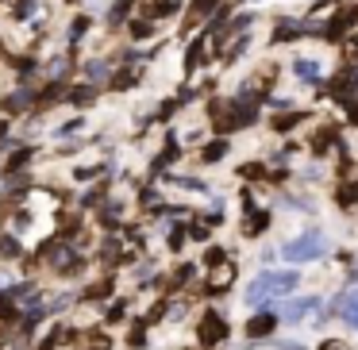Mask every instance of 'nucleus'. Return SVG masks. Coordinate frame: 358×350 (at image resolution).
I'll list each match as a JSON object with an SVG mask.
<instances>
[{
    "mask_svg": "<svg viewBox=\"0 0 358 350\" xmlns=\"http://www.w3.org/2000/svg\"><path fill=\"white\" fill-rule=\"evenodd\" d=\"M281 254H285V262H293V265L316 262V258L327 254V239L320 231H304V235H296V239H289L285 247H281Z\"/></svg>",
    "mask_w": 358,
    "mask_h": 350,
    "instance_id": "nucleus-1",
    "label": "nucleus"
},
{
    "mask_svg": "<svg viewBox=\"0 0 358 350\" xmlns=\"http://www.w3.org/2000/svg\"><path fill=\"white\" fill-rule=\"evenodd\" d=\"M296 273H262V277H255V285L247 289V300L250 304H262L270 300V296H285V293H296Z\"/></svg>",
    "mask_w": 358,
    "mask_h": 350,
    "instance_id": "nucleus-2",
    "label": "nucleus"
},
{
    "mask_svg": "<svg viewBox=\"0 0 358 350\" xmlns=\"http://www.w3.org/2000/svg\"><path fill=\"white\" fill-rule=\"evenodd\" d=\"M227 339V323L216 316V312H204V319H201V342L204 347H216V342H224Z\"/></svg>",
    "mask_w": 358,
    "mask_h": 350,
    "instance_id": "nucleus-3",
    "label": "nucleus"
},
{
    "mask_svg": "<svg viewBox=\"0 0 358 350\" xmlns=\"http://www.w3.org/2000/svg\"><path fill=\"white\" fill-rule=\"evenodd\" d=\"M316 296H301V300H293V304H285V312H281V319L285 323H301L304 316H308V308H316Z\"/></svg>",
    "mask_w": 358,
    "mask_h": 350,
    "instance_id": "nucleus-4",
    "label": "nucleus"
},
{
    "mask_svg": "<svg viewBox=\"0 0 358 350\" xmlns=\"http://www.w3.org/2000/svg\"><path fill=\"white\" fill-rule=\"evenodd\" d=\"M270 331H273V316H255V319L247 323V335H250V339H258V335H270Z\"/></svg>",
    "mask_w": 358,
    "mask_h": 350,
    "instance_id": "nucleus-5",
    "label": "nucleus"
},
{
    "mask_svg": "<svg viewBox=\"0 0 358 350\" xmlns=\"http://www.w3.org/2000/svg\"><path fill=\"white\" fill-rule=\"evenodd\" d=\"M343 319L358 331V289H355V293H347V300H343Z\"/></svg>",
    "mask_w": 358,
    "mask_h": 350,
    "instance_id": "nucleus-6",
    "label": "nucleus"
},
{
    "mask_svg": "<svg viewBox=\"0 0 358 350\" xmlns=\"http://www.w3.org/2000/svg\"><path fill=\"white\" fill-rule=\"evenodd\" d=\"M293 70H296V78H304V81H316V78H320L316 62H308V58H301V62H296Z\"/></svg>",
    "mask_w": 358,
    "mask_h": 350,
    "instance_id": "nucleus-7",
    "label": "nucleus"
},
{
    "mask_svg": "<svg viewBox=\"0 0 358 350\" xmlns=\"http://www.w3.org/2000/svg\"><path fill=\"white\" fill-rule=\"evenodd\" d=\"M227 150V143H212L208 150H204V162H220V154Z\"/></svg>",
    "mask_w": 358,
    "mask_h": 350,
    "instance_id": "nucleus-8",
    "label": "nucleus"
},
{
    "mask_svg": "<svg viewBox=\"0 0 358 350\" xmlns=\"http://www.w3.org/2000/svg\"><path fill=\"white\" fill-rule=\"evenodd\" d=\"M16 316V304H8V296H0V319H12Z\"/></svg>",
    "mask_w": 358,
    "mask_h": 350,
    "instance_id": "nucleus-9",
    "label": "nucleus"
}]
</instances>
